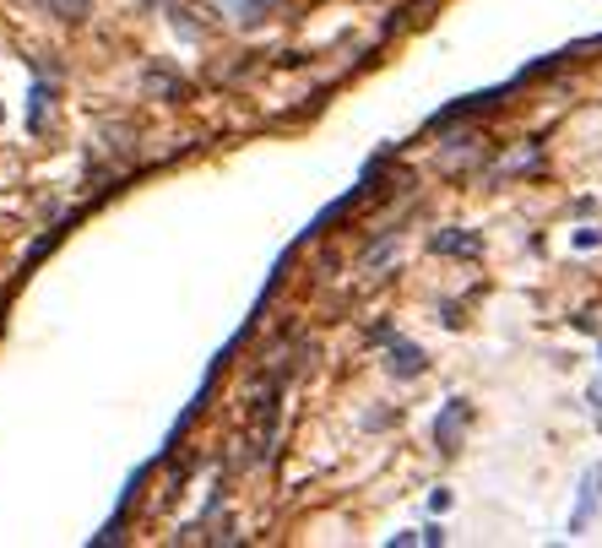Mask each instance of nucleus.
<instances>
[{"label":"nucleus","mask_w":602,"mask_h":548,"mask_svg":"<svg viewBox=\"0 0 602 548\" xmlns=\"http://www.w3.org/2000/svg\"><path fill=\"white\" fill-rule=\"evenodd\" d=\"M282 0H223V11H234L239 22H261L267 11H277Z\"/></svg>","instance_id":"0eeeda50"},{"label":"nucleus","mask_w":602,"mask_h":548,"mask_svg":"<svg viewBox=\"0 0 602 548\" xmlns=\"http://www.w3.org/2000/svg\"><path fill=\"white\" fill-rule=\"evenodd\" d=\"M505 93H510V87H488V93H472V98H462V104H445V109H440V115H434L429 126H434V131H440V126H456V120H467V115H477V109L499 104Z\"/></svg>","instance_id":"7ed1b4c3"},{"label":"nucleus","mask_w":602,"mask_h":548,"mask_svg":"<svg viewBox=\"0 0 602 548\" xmlns=\"http://www.w3.org/2000/svg\"><path fill=\"white\" fill-rule=\"evenodd\" d=\"M598 505H602V462H592L587 473H581V494H576V511H570V538H581L587 527H592V516H598Z\"/></svg>","instance_id":"f257e3e1"},{"label":"nucleus","mask_w":602,"mask_h":548,"mask_svg":"<svg viewBox=\"0 0 602 548\" xmlns=\"http://www.w3.org/2000/svg\"><path fill=\"white\" fill-rule=\"evenodd\" d=\"M386 544H391V548H407V544H423V533H391V538H386Z\"/></svg>","instance_id":"1a4fd4ad"},{"label":"nucleus","mask_w":602,"mask_h":548,"mask_svg":"<svg viewBox=\"0 0 602 548\" xmlns=\"http://www.w3.org/2000/svg\"><path fill=\"white\" fill-rule=\"evenodd\" d=\"M386 369H391V375H401V380H412V375H423V369H429V358H423V347L391 343V353H386Z\"/></svg>","instance_id":"39448f33"},{"label":"nucleus","mask_w":602,"mask_h":548,"mask_svg":"<svg viewBox=\"0 0 602 548\" xmlns=\"http://www.w3.org/2000/svg\"><path fill=\"white\" fill-rule=\"evenodd\" d=\"M587 402H592V412L602 418V386H592V391H587Z\"/></svg>","instance_id":"9d476101"},{"label":"nucleus","mask_w":602,"mask_h":548,"mask_svg":"<svg viewBox=\"0 0 602 548\" xmlns=\"http://www.w3.org/2000/svg\"><path fill=\"white\" fill-rule=\"evenodd\" d=\"M50 6H55L61 17H82V11H87V0H50Z\"/></svg>","instance_id":"6e6552de"},{"label":"nucleus","mask_w":602,"mask_h":548,"mask_svg":"<svg viewBox=\"0 0 602 548\" xmlns=\"http://www.w3.org/2000/svg\"><path fill=\"white\" fill-rule=\"evenodd\" d=\"M44 126H50V82L39 76V82H33V93H28V131L39 137Z\"/></svg>","instance_id":"423d86ee"},{"label":"nucleus","mask_w":602,"mask_h":548,"mask_svg":"<svg viewBox=\"0 0 602 548\" xmlns=\"http://www.w3.org/2000/svg\"><path fill=\"white\" fill-rule=\"evenodd\" d=\"M598 358H602V343H598Z\"/></svg>","instance_id":"9b49d317"},{"label":"nucleus","mask_w":602,"mask_h":548,"mask_svg":"<svg viewBox=\"0 0 602 548\" xmlns=\"http://www.w3.org/2000/svg\"><path fill=\"white\" fill-rule=\"evenodd\" d=\"M429 250H434V256H477L483 245H477V234H467V228H440V234L429 239Z\"/></svg>","instance_id":"20e7f679"},{"label":"nucleus","mask_w":602,"mask_h":548,"mask_svg":"<svg viewBox=\"0 0 602 548\" xmlns=\"http://www.w3.org/2000/svg\"><path fill=\"white\" fill-rule=\"evenodd\" d=\"M467 418H472V408L462 402V397H451V402L440 408V418H434V451H440V456H451V451L462 445V429H467Z\"/></svg>","instance_id":"f03ea898"}]
</instances>
